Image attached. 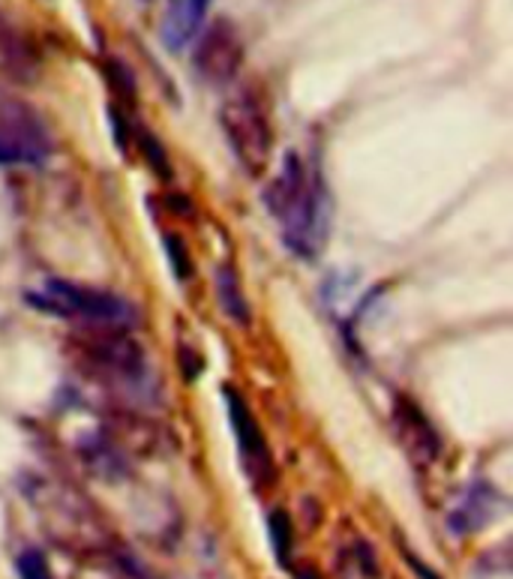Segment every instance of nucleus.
<instances>
[{
  "label": "nucleus",
  "mask_w": 513,
  "mask_h": 579,
  "mask_svg": "<svg viewBox=\"0 0 513 579\" xmlns=\"http://www.w3.org/2000/svg\"><path fill=\"white\" fill-rule=\"evenodd\" d=\"M24 300L39 313L60 318H81L93 325H117L124 328L136 318V309L114 292L93 288V285L69 283V280H43L39 288L24 292Z\"/></svg>",
  "instance_id": "f257e3e1"
},
{
  "label": "nucleus",
  "mask_w": 513,
  "mask_h": 579,
  "mask_svg": "<svg viewBox=\"0 0 513 579\" xmlns=\"http://www.w3.org/2000/svg\"><path fill=\"white\" fill-rule=\"evenodd\" d=\"M219 126L240 169L250 178L262 174L274 154V126H271L262 96L252 91L235 93L219 112Z\"/></svg>",
  "instance_id": "f03ea898"
},
{
  "label": "nucleus",
  "mask_w": 513,
  "mask_h": 579,
  "mask_svg": "<svg viewBox=\"0 0 513 579\" xmlns=\"http://www.w3.org/2000/svg\"><path fill=\"white\" fill-rule=\"evenodd\" d=\"M55 150L46 121L15 96L0 100V166H43Z\"/></svg>",
  "instance_id": "7ed1b4c3"
},
{
  "label": "nucleus",
  "mask_w": 513,
  "mask_h": 579,
  "mask_svg": "<svg viewBox=\"0 0 513 579\" xmlns=\"http://www.w3.org/2000/svg\"><path fill=\"white\" fill-rule=\"evenodd\" d=\"M79 342L84 361L100 375H109L114 382L133 387L148 382V361H145L141 345L129 337V330L117 328V325H100V328L88 330Z\"/></svg>",
  "instance_id": "20e7f679"
},
{
  "label": "nucleus",
  "mask_w": 513,
  "mask_h": 579,
  "mask_svg": "<svg viewBox=\"0 0 513 579\" xmlns=\"http://www.w3.org/2000/svg\"><path fill=\"white\" fill-rule=\"evenodd\" d=\"M328 231H331V195H328L324 178L312 174L307 195L283 219V243L288 247V252H295L297 259L312 262L324 250Z\"/></svg>",
  "instance_id": "39448f33"
},
{
  "label": "nucleus",
  "mask_w": 513,
  "mask_h": 579,
  "mask_svg": "<svg viewBox=\"0 0 513 579\" xmlns=\"http://www.w3.org/2000/svg\"><path fill=\"white\" fill-rule=\"evenodd\" d=\"M223 397H226L228 421H231V430H235V439H238L240 463L247 468V477L259 489L274 484V456H271V447L264 442V432L259 421H255V415H252L250 406L243 402V397L235 387H223Z\"/></svg>",
  "instance_id": "423d86ee"
},
{
  "label": "nucleus",
  "mask_w": 513,
  "mask_h": 579,
  "mask_svg": "<svg viewBox=\"0 0 513 579\" xmlns=\"http://www.w3.org/2000/svg\"><path fill=\"white\" fill-rule=\"evenodd\" d=\"M193 67L207 84H228L243 64V39L231 22H214L195 36Z\"/></svg>",
  "instance_id": "0eeeda50"
},
{
  "label": "nucleus",
  "mask_w": 513,
  "mask_h": 579,
  "mask_svg": "<svg viewBox=\"0 0 513 579\" xmlns=\"http://www.w3.org/2000/svg\"><path fill=\"white\" fill-rule=\"evenodd\" d=\"M394 432H397L399 444L406 447V454L418 463V466H433L442 456V435L435 432L430 418L423 415L421 406H414L411 399L399 397L390 411Z\"/></svg>",
  "instance_id": "6e6552de"
},
{
  "label": "nucleus",
  "mask_w": 513,
  "mask_h": 579,
  "mask_svg": "<svg viewBox=\"0 0 513 579\" xmlns=\"http://www.w3.org/2000/svg\"><path fill=\"white\" fill-rule=\"evenodd\" d=\"M309 178H312V174H309L307 166H304V159L297 157L295 150L285 154L283 169H280V174H276L274 181L264 186L262 193V202L264 207H267V214L276 216V219L283 223L285 216L300 205V198L307 195Z\"/></svg>",
  "instance_id": "1a4fd4ad"
},
{
  "label": "nucleus",
  "mask_w": 513,
  "mask_h": 579,
  "mask_svg": "<svg viewBox=\"0 0 513 579\" xmlns=\"http://www.w3.org/2000/svg\"><path fill=\"white\" fill-rule=\"evenodd\" d=\"M210 0H169L162 12L160 39L169 52H183L193 46L195 36L202 34Z\"/></svg>",
  "instance_id": "9d476101"
},
{
  "label": "nucleus",
  "mask_w": 513,
  "mask_h": 579,
  "mask_svg": "<svg viewBox=\"0 0 513 579\" xmlns=\"http://www.w3.org/2000/svg\"><path fill=\"white\" fill-rule=\"evenodd\" d=\"M504 508V499L495 492V487L483 484V480H475L471 487L466 489V496L459 499L451 516H447V525L451 532L456 534H471L480 532L483 525L492 523Z\"/></svg>",
  "instance_id": "9b49d317"
},
{
  "label": "nucleus",
  "mask_w": 513,
  "mask_h": 579,
  "mask_svg": "<svg viewBox=\"0 0 513 579\" xmlns=\"http://www.w3.org/2000/svg\"><path fill=\"white\" fill-rule=\"evenodd\" d=\"M214 288H217L219 309H223L235 325L247 328L252 321L250 300L243 295V283H240L238 271H235L231 264H219L217 276H214Z\"/></svg>",
  "instance_id": "f8f14e48"
},
{
  "label": "nucleus",
  "mask_w": 513,
  "mask_h": 579,
  "mask_svg": "<svg viewBox=\"0 0 513 579\" xmlns=\"http://www.w3.org/2000/svg\"><path fill=\"white\" fill-rule=\"evenodd\" d=\"M0 72L12 79H27L34 72V55L24 36L0 15Z\"/></svg>",
  "instance_id": "ddd939ff"
},
{
  "label": "nucleus",
  "mask_w": 513,
  "mask_h": 579,
  "mask_svg": "<svg viewBox=\"0 0 513 579\" xmlns=\"http://www.w3.org/2000/svg\"><path fill=\"white\" fill-rule=\"evenodd\" d=\"M81 454L91 463L93 472H100L103 477H121L124 475V459H121V451H114L112 444L105 442L103 435H96L91 442L81 444Z\"/></svg>",
  "instance_id": "4468645a"
},
{
  "label": "nucleus",
  "mask_w": 513,
  "mask_h": 579,
  "mask_svg": "<svg viewBox=\"0 0 513 579\" xmlns=\"http://www.w3.org/2000/svg\"><path fill=\"white\" fill-rule=\"evenodd\" d=\"M267 532H271V546H274V556L280 558V565H288V558H292V544H295V525L288 520V513L285 511L271 513Z\"/></svg>",
  "instance_id": "2eb2a0df"
},
{
  "label": "nucleus",
  "mask_w": 513,
  "mask_h": 579,
  "mask_svg": "<svg viewBox=\"0 0 513 579\" xmlns=\"http://www.w3.org/2000/svg\"><path fill=\"white\" fill-rule=\"evenodd\" d=\"M162 247H166V256H169V264H171V273L178 276V280H190L193 276V262H190V252H186V243H183L178 235H171V231H166L162 235Z\"/></svg>",
  "instance_id": "dca6fc26"
},
{
  "label": "nucleus",
  "mask_w": 513,
  "mask_h": 579,
  "mask_svg": "<svg viewBox=\"0 0 513 579\" xmlns=\"http://www.w3.org/2000/svg\"><path fill=\"white\" fill-rule=\"evenodd\" d=\"M136 141H138V148H141V154H145V159H148V166L160 178H171V166H169V154L162 150V145L157 141V136H150L148 129H138L136 133Z\"/></svg>",
  "instance_id": "f3484780"
},
{
  "label": "nucleus",
  "mask_w": 513,
  "mask_h": 579,
  "mask_svg": "<svg viewBox=\"0 0 513 579\" xmlns=\"http://www.w3.org/2000/svg\"><path fill=\"white\" fill-rule=\"evenodd\" d=\"M15 570H19L22 579H55L52 577V568H48V558L39 549H34V546H27L24 553H19Z\"/></svg>",
  "instance_id": "a211bd4d"
},
{
  "label": "nucleus",
  "mask_w": 513,
  "mask_h": 579,
  "mask_svg": "<svg viewBox=\"0 0 513 579\" xmlns=\"http://www.w3.org/2000/svg\"><path fill=\"white\" fill-rule=\"evenodd\" d=\"M181 364H183V375L186 378H195V375L205 370V361H202V354L193 352V349H181Z\"/></svg>",
  "instance_id": "6ab92c4d"
},
{
  "label": "nucleus",
  "mask_w": 513,
  "mask_h": 579,
  "mask_svg": "<svg viewBox=\"0 0 513 579\" xmlns=\"http://www.w3.org/2000/svg\"><path fill=\"white\" fill-rule=\"evenodd\" d=\"M402 556H406V561H409V568H411V574H414V577L442 579L438 574H435L433 568H430V565H426V561H423V558H418L414 553H409V549H402Z\"/></svg>",
  "instance_id": "aec40b11"
},
{
  "label": "nucleus",
  "mask_w": 513,
  "mask_h": 579,
  "mask_svg": "<svg viewBox=\"0 0 513 579\" xmlns=\"http://www.w3.org/2000/svg\"><path fill=\"white\" fill-rule=\"evenodd\" d=\"M297 579H321V577L312 568H304V570H297Z\"/></svg>",
  "instance_id": "412c9836"
}]
</instances>
